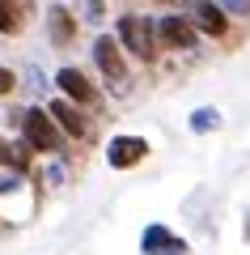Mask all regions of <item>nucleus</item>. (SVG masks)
Wrapping results in <instances>:
<instances>
[{
  "label": "nucleus",
  "mask_w": 250,
  "mask_h": 255,
  "mask_svg": "<svg viewBox=\"0 0 250 255\" xmlns=\"http://www.w3.org/2000/svg\"><path fill=\"white\" fill-rule=\"evenodd\" d=\"M13 90H17V73L13 68H0V98H9Z\"/></svg>",
  "instance_id": "2eb2a0df"
},
{
  "label": "nucleus",
  "mask_w": 250,
  "mask_h": 255,
  "mask_svg": "<svg viewBox=\"0 0 250 255\" xmlns=\"http://www.w3.org/2000/svg\"><path fill=\"white\" fill-rule=\"evenodd\" d=\"M115 34H119V43H123L136 60H144V64L157 60V47H161L157 43V21H149L144 13H123L119 26H115Z\"/></svg>",
  "instance_id": "f257e3e1"
},
{
  "label": "nucleus",
  "mask_w": 250,
  "mask_h": 255,
  "mask_svg": "<svg viewBox=\"0 0 250 255\" xmlns=\"http://www.w3.org/2000/svg\"><path fill=\"white\" fill-rule=\"evenodd\" d=\"M34 21V0H0V34L17 38Z\"/></svg>",
  "instance_id": "9d476101"
},
{
  "label": "nucleus",
  "mask_w": 250,
  "mask_h": 255,
  "mask_svg": "<svg viewBox=\"0 0 250 255\" xmlns=\"http://www.w3.org/2000/svg\"><path fill=\"white\" fill-rule=\"evenodd\" d=\"M17 124H21V136H26V145L34 149V153H55L60 149V136H64V128L55 124V115H51V107H30V111H21L17 115Z\"/></svg>",
  "instance_id": "f03ea898"
},
{
  "label": "nucleus",
  "mask_w": 250,
  "mask_h": 255,
  "mask_svg": "<svg viewBox=\"0 0 250 255\" xmlns=\"http://www.w3.org/2000/svg\"><path fill=\"white\" fill-rule=\"evenodd\" d=\"M191 17H195L199 34H208V38H229V13L221 9V0H195V4H191Z\"/></svg>",
  "instance_id": "0eeeda50"
},
{
  "label": "nucleus",
  "mask_w": 250,
  "mask_h": 255,
  "mask_svg": "<svg viewBox=\"0 0 250 255\" xmlns=\"http://www.w3.org/2000/svg\"><path fill=\"white\" fill-rule=\"evenodd\" d=\"M0 166L26 174L30 170V145H9V140H0Z\"/></svg>",
  "instance_id": "f8f14e48"
},
{
  "label": "nucleus",
  "mask_w": 250,
  "mask_h": 255,
  "mask_svg": "<svg viewBox=\"0 0 250 255\" xmlns=\"http://www.w3.org/2000/svg\"><path fill=\"white\" fill-rule=\"evenodd\" d=\"M72 4H77V17H85V21L106 17V0H72Z\"/></svg>",
  "instance_id": "4468645a"
},
{
  "label": "nucleus",
  "mask_w": 250,
  "mask_h": 255,
  "mask_svg": "<svg viewBox=\"0 0 250 255\" xmlns=\"http://www.w3.org/2000/svg\"><path fill=\"white\" fill-rule=\"evenodd\" d=\"M216 128H221V111H216V107L191 111V132H216Z\"/></svg>",
  "instance_id": "ddd939ff"
},
{
  "label": "nucleus",
  "mask_w": 250,
  "mask_h": 255,
  "mask_svg": "<svg viewBox=\"0 0 250 255\" xmlns=\"http://www.w3.org/2000/svg\"><path fill=\"white\" fill-rule=\"evenodd\" d=\"M140 251L144 255H187V238H178L170 226H149L140 234Z\"/></svg>",
  "instance_id": "6e6552de"
},
{
  "label": "nucleus",
  "mask_w": 250,
  "mask_h": 255,
  "mask_svg": "<svg viewBox=\"0 0 250 255\" xmlns=\"http://www.w3.org/2000/svg\"><path fill=\"white\" fill-rule=\"evenodd\" d=\"M221 9H225V13H238V17H246V13H250V0H221Z\"/></svg>",
  "instance_id": "dca6fc26"
},
{
  "label": "nucleus",
  "mask_w": 250,
  "mask_h": 255,
  "mask_svg": "<svg viewBox=\"0 0 250 255\" xmlns=\"http://www.w3.org/2000/svg\"><path fill=\"white\" fill-rule=\"evenodd\" d=\"M149 153H153V149H149L144 136H115L106 145V166H110V170H132V166H140Z\"/></svg>",
  "instance_id": "39448f33"
},
{
  "label": "nucleus",
  "mask_w": 250,
  "mask_h": 255,
  "mask_svg": "<svg viewBox=\"0 0 250 255\" xmlns=\"http://www.w3.org/2000/svg\"><path fill=\"white\" fill-rule=\"evenodd\" d=\"M157 43L170 47V51H191V47L199 43V26L195 17H178V13H170V17H157Z\"/></svg>",
  "instance_id": "20e7f679"
},
{
  "label": "nucleus",
  "mask_w": 250,
  "mask_h": 255,
  "mask_svg": "<svg viewBox=\"0 0 250 255\" xmlns=\"http://www.w3.org/2000/svg\"><path fill=\"white\" fill-rule=\"evenodd\" d=\"M55 85H60L64 98L81 102V107H98V90L89 85V77L81 73V68H60V73H55Z\"/></svg>",
  "instance_id": "1a4fd4ad"
},
{
  "label": "nucleus",
  "mask_w": 250,
  "mask_h": 255,
  "mask_svg": "<svg viewBox=\"0 0 250 255\" xmlns=\"http://www.w3.org/2000/svg\"><path fill=\"white\" fill-rule=\"evenodd\" d=\"M93 64H98V73L115 85L119 94L127 90V51L119 43V34H98L93 38Z\"/></svg>",
  "instance_id": "7ed1b4c3"
},
{
  "label": "nucleus",
  "mask_w": 250,
  "mask_h": 255,
  "mask_svg": "<svg viewBox=\"0 0 250 255\" xmlns=\"http://www.w3.org/2000/svg\"><path fill=\"white\" fill-rule=\"evenodd\" d=\"M51 115H55V124H60L72 140H89V136H93V119L81 111V102L55 98V102H51Z\"/></svg>",
  "instance_id": "423d86ee"
},
{
  "label": "nucleus",
  "mask_w": 250,
  "mask_h": 255,
  "mask_svg": "<svg viewBox=\"0 0 250 255\" xmlns=\"http://www.w3.org/2000/svg\"><path fill=\"white\" fill-rule=\"evenodd\" d=\"M47 38L55 47H72L77 43V13L68 4H51L47 9Z\"/></svg>",
  "instance_id": "9b49d317"
}]
</instances>
